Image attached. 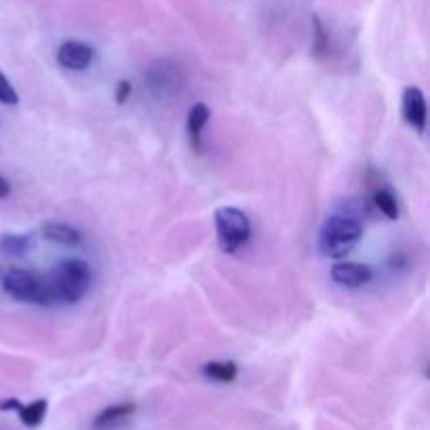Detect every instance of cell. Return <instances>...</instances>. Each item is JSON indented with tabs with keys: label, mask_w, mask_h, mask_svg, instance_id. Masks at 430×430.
I'll use <instances>...</instances> for the list:
<instances>
[{
	"label": "cell",
	"mask_w": 430,
	"mask_h": 430,
	"mask_svg": "<svg viewBox=\"0 0 430 430\" xmlns=\"http://www.w3.org/2000/svg\"><path fill=\"white\" fill-rule=\"evenodd\" d=\"M34 248V237L27 233L0 235V254L6 258H23Z\"/></svg>",
	"instance_id": "7c38bea8"
},
{
	"label": "cell",
	"mask_w": 430,
	"mask_h": 430,
	"mask_svg": "<svg viewBox=\"0 0 430 430\" xmlns=\"http://www.w3.org/2000/svg\"><path fill=\"white\" fill-rule=\"evenodd\" d=\"M0 103L2 105H17L19 103V95L13 88V84L8 82V78L0 71Z\"/></svg>",
	"instance_id": "e0dca14e"
},
{
	"label": "cell",
	"mask_w": 430,
	"mask_h": 430,
	"mask_svg": "<svg viewBox=\"0 0 430 430\" xmlns=\"http://www.w3.org/2000/svg\"><path fill=\"white\" fill-rule=\"evenodd\" d=\"M21 405L23 403L19 399H2L0 401V412H19Z\"/></svg>",
	"instance_id": "d6986e66"
},
{
	"label": "cell",
	"mask_w": 430,
	"mask_h": 430,
	"mask_svg": "<svg viewBox=\"0 0 430 430\" xmlns=\"http://www.w3.org/2000/svg\"><path fill=\"white\" fill-rule=\"evenodd\" d=\"M145 84L155 99H168L181 90L183 84L181 67L168 59L155 61L145 74Z\"/></svg>",
	"instance_id": "5b68a950"
},
{
	"label": "cell",
	"mask_w": 430,
	"mask_h": 430,
	"mask_svg": "<svg viewBox=\"0 0 430 430\" xmlns=\"http://www.w3.org/2000/svg\"><path fill=\"white\" fill-rule=\"evenodd\" d=\"M330 277L342 288H361L374 279V271L361 263H336L330 271Z\"/></svg>",
	"instance_id": "ba28073f"
},
{
	"label": "cell",
	"mask_w": 430,
	"mask_h": 430,
	"mask_svg": "<svg viewBox=\"0 0 430 430\" xmlns=\"http://www.w3.org/2000/svg\"><path fill=\"white\" fill-rule=\"evenodd\" d=\"M363 237V225L342 214H332L324 221L317 237V248L326 258H345Z\"/></svg>",
	"instance_id": "7a4b0ae2"
},
{
	"label": "cell",
	"mask_w": 430,
	"mask_h": 430,
	"mask_svg": "<svg viewBox=\"0 0 430 430\" xmlns=\"http://www.w3.org/2000/svg\"><path fill=\"white\" fill-rule=\"evenodd\" d=\"M11 195V183L0 174V200H6Z\"/></svg>",
	"instance_id": "ffe728a7"
},
{
	"label": "cell",
	"mask_w": 430,
	"mask_h": 430,
	"mask_svg": "<svg viewBox=\"0 0 430 430\" xmlns=\"http://www.w3.org/2000/svg\"><path fill=\"white\" fill-rule=\"evenodd\" d=\"M374 206L376 210L387 216L389 221H397L399 219V206H397V197L391 189H378L374 193Z\"/></svg>",
	"instance_id": "9a60e30c"
},
{
	"label": "cell",
	"mask_w": 430,
	"mask_h": 430,
	"mask_svg": "<svg viewBox=\"0 0 430 430\" xmlns=\"http://www.w3.org/2000/svg\"><path fill=\"white\" fill-rule=\"evenodd\" d=\"M95 59V48L88 46L86 42H78V40H65L59 48H57V63L63 69L69 71H82L86 69Z\"/></svg>",
	"instance_id": "52a82bcc"
},
{
	"label": "cell",
	"mask_w": 430,
	"mask_h": 430,
	"mask_svg": "<svg viewBox=\"0 0 430 430\" xmlns=\"http://www.w3.org/2000/svg\"><path fill=\"white\" fill-rule=\"evenodd\" d=\"M330 50V34L319 15H313V55L324 59Z\"/></svg>",
	"instance_id": "2e32d148"
},
{
	"label": "cell",
	"mask_w": 430,
	"mask_h": 430,
	"mask_svg": "<svg viewBox=\"0 0 430 430\" xmlns=\"http://www.w3.org/2000/svg\"><path fill=\"white\" fill-rule=\"evenodd\" d=\"M132 95V84L128 80H120L118 86H116V103L118 105H124Z\"/></svg>",
	"instance_id": "ac0fdd59"
},
{
	"label": "cell",
	"mask_w": 430,
	"mask_h": 430,
	"mask_svg": "<svg viewBox=\"0 0 430 430\" xmlns=\"http://www.w3.org/2000/svg\"><path fill=\"white\" fill-rule=\"evenodd\" d=\"M46 412H48V401L46 399H36L27 405H21V410L17 412L19 414V420L23 426H29V429H36L44 422L46 418Z\"/></svg>",
	"instance_id": "5bb4252c"
},
{
	"label": "cell",
	"mask_w": 430,
	"mask_h": 430,
	"mask_svg": "<svg viewBox=\"0 0 430 430\" xmlns=\"http://www.w3.org/2000/svg\"><path fill=\"white\" fill-rule=\"evenodd\" d=\"M2 288L4 292L19 300V303H27V305H50V296H48V286L46 279L40 277L34 271L27 269H8L2 275Z\"/></svg>",
	"instance_id": "277c9868"
},
{
	"label": "cell",
	"mask_w": 430,
	"mask_h": 430,
	"mask_svg": "<svg viewBox=\"0 0 430 430\" xmlns=\"http://www.w3.org/2000/svg\"><path fill=\"white\" fill-rule=\"evenodd\" d=\"M210 122V109L206 103H195L191 105L189 113H187V134L191 141V149L193 153H202L204 151V128Z\"/></svg>",
	"instance_id": "9c48e42d"
},
{
	"label": "cell",
	"mask_w": 430,
	"mask_h": 430,
	"mask_svg": "<svg viewBox=\"0 0 430 430\" xmlns=\"http://www.w3.org/2000/svg\"><path fill=\"white\" fill-rule=\"evenodd\" d=\"M137 412L134 403H118V405H109L105 408L101 414L95 416L92 420V429L95 430H109L122 422H126L132 414Z\"/></svg>",
	"instance_id": "8fae6325"
},
{
	"label": "cell",
	"mask_w": 430,
	"mask_h": 430,
	"mask_svg": "<svg viewBox=\"0 0 430 430\" xmlns=\"http://www.w3.org/2000/svg\"><path fill=\"white\" fill-rule=\"evenodd\" d=\"M405 122L418 132L424 134L426 122H429V107H426V97L422 88L418 86H408L403 90V105H401Z\"/></svg>",
	"instance_id": "8992f818"
},
{
	"label": "cell",
	"mask_w": 430,
	"mask_h": 430,
	"mask_svg": "<svg viewBox=\"0 0 430 430\" xmlns=\"http://www.w3.org/2000/svg\"><path fill=\"white\" fill-rule=\"evenodd\" d=\"M214 227L219 248L225 254H235L252 237V225L244 210L235 206H223L214 212Z\"/></svg>",
	"instance_id": "3957f363"
},
{
	"label": "cell",
	"mask_w": 430,
	"mask_h": 430,
	"mask_svg": "<svg viewBox=\"0 0 430 430\" xmlns=\"http://www.w3.org/2000/svg\"><path fill=\"white\" fill-rule=\"evenodd\" d=\"M237 363L233 361H210L202 368V374L212 380V382H221V384H231L237 378Z\"/></svg>",
	"instance_id": "4fadbf2b"
},
{
	"label": "cell",
	"mask_w": 430,
	"mask_h": 430,
	"mask_svg": "<svg viewBox=\"0 0 430 430\" xmlns=\"http://www.w3.org/2000/svg\"><path fill=\"white\" fill-rule=\"evenodd\" d=\"M92 284V271L86 261L80 258H65L55 265V269L46 277L50 305H76L80 303Z\"/></svg>",
	"instance_id": "6da1fadb"
},
{
	"label": "cell",
	"mask_w": 430,
	"mask_h": 430,
	"mask_svg": "<svg viewBox=\"0 0 430 430\" xmlns=\"http://www.w3.org/2000/svg\"><path fill=\"white\" fill-rule=\"evenodd\" d=\"M42 237L57 244V246H67V248H76L84 242V235L71 227V225H65V223H44L42 225Z\"/></svg>",
	"instance_id": "30bf717a"
}]
</instances>
